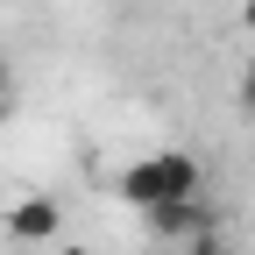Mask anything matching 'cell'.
<instances>
[{"label": "cell", "instance_id": "obj_1", "mask_svg": "<svg viewBox=\"0 0 255 255\" xmlns=\"http://www.w3.org/2000/svg\"><path fill=\"white\" fill-rule=\"evenodd\" d=\"M121 199L142 206V213L191 206V199H199V163H191L184 149H156V156H142V163L121 170Z\"/></svg>", "mask_w": 255, "mask_h": 255}, {"label": "cell", "instance_id": "obj_2", "mask_svg": "<svg viewBox=\"0 0 255 255\" xmlns=\"http://www.w3.org/2000/svg\"><path fill=\"white\" fill-rule=\"evenodd\" d=\"M7 227H14V241H57V206L50 199H21Z\"/></svg>", "mask_w": 255, "mask_h": 255}, {"label": "cell", "instance_id": "obj_3", "mask_svg": "<svg viewBox=\"0 0 255 255\" xmlns=\"http://www.w3.org/2000/svg\"><path fill=\"white\" fill-rule=\"evenodd\" d=\"M241 114H255V64L241 71Z\"/></svg>", "mask_w": 255, "mask_h": 255}, {"label": "cell", "instance_id": "obj_4", "mask_svg": "<svg viewBox=\"0 0 255 255\" xmlns=\"http://www.w3.org/2000/svg\"><path fill=\"white\" fill-rule=\"evenodd\" d=\"M191 255H227V248H220L213 234H199V241H191Z\"/></svg>", "mask_w": 255, "mask_h": 255}, {"label": "cell", "instance_id": "obj_5", "mask_svg": "<svg viewBox=\"0 0 255 255\" xmlns=\"http://www.w3.org/2000/svg\"><path fill=\"white\" fill-rule=\"evenodd\" d=\"M241 21H248V28H255V0H241Z\"/></svg>", "mask_w": 255, "mask_h": 255}, {"label": "cell", "instance_id": "obj_6", "mask_svg": "<svg viewBox=\"0 0 255 255\" xmlns=\"http://www.w3.org/2000/svg\"><path fill=\"white\" fill-rule=\"evenodd\" d=\"M0 121H7V85H0Z\"/></svg>", "mask_w": 255, "mask_h": 255}, {"label": "cell", "instance_id": "obj_7", "mask_svg": "<svg viewBox=\"0 0 255 255\" xmlns=\"http://www.w3.org/2000/svg\"><path fill=\"white\" fill-rule=\"evenodd\" d=\"M64 255H85V248H64Z\"/></svg>", "mask_w": 255, "mask_h": 255}, {"label": "cell", "instance_id": "obj_8", "mask_svg": "<svg viewBox=\"0 0 255 255\" xmlns=\"http://www.w3.org/2000/svg\"><path fill=\"white\" fill-rule=\"evenodd\" d=\"M0 85H7V71H0Z\"/></svg>", "mask_w": 255, "mask_h": 255}]
</instances>
